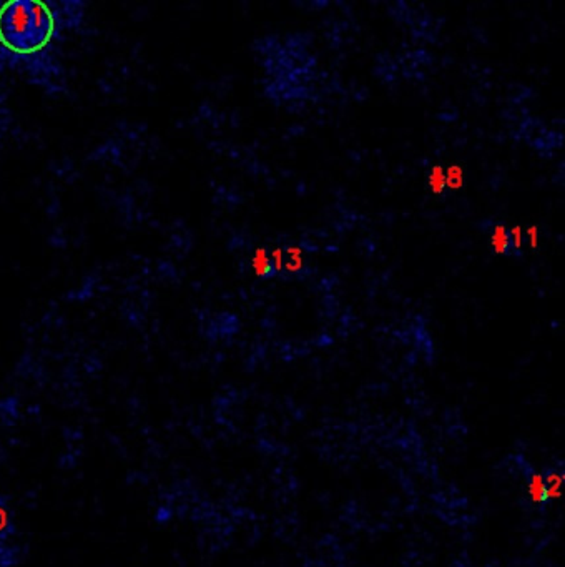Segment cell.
<instances>
[{"label": "cell", "mask_w": 565, "mask_h": 567, "mask_svg": "<svg viewBox=\"0 0 565 567\" xmlns=\"http://www.w3.org/2000/svg\"><path fill=\"white\" fill-rule=\"evenodd\" d=\"M519 467H521L523 483H526V489L529 492L532 504L539 509H546L550 503H548L547 498L546 484H544L542 479V471L534 469V467L526 461H521V466Z\"/></svg>", "instance_id": "obj_2"}, {"label": "cell", "mask_w": 565, "mask_h": 567, "mask_svg": "<svg viewBox=\"0 0 565 567\" xmlns=\"http://www.w3.org/2000/svg\"><path fill=\"white\" fill-rule=\"evenodd\" d=\"M542 479H544V484H546L548 503H554L555 499H559L560 496H562V489H564L562 466L557 467V465H554V466L546 467V469L542 471Z\"/></svg>", "instance_id": "obj_3"}, {"label": "cell", "mask_w": 565, "mask_h": 567, "mask_svg": "<svg viewBox=\"0 0 565 567\" xmlns=\"http://www.w3.org/2000/svg\"><path fill=\"white\" fill-rule=\"evenodd\" d=\"M57 30L52 6L39 0H12L0 6V44L17 55L44 51Z\"/></svg>", "instance_id": "obj_1"}]
</instances>
